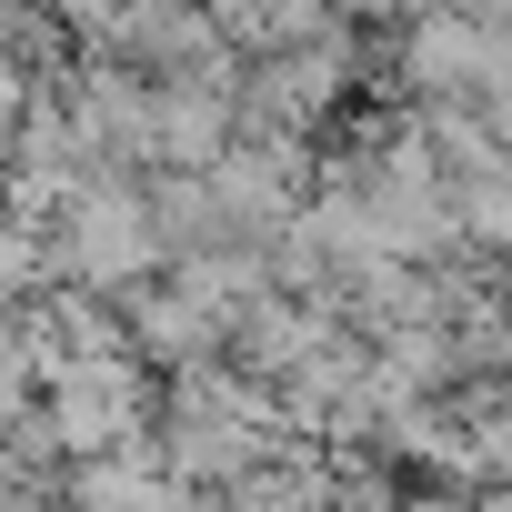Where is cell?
Here are the masks:
<instances>
[{
  "label": "cell",
  "instance_id": "obj_3",
  "mask_svg": "<svg viewBox=\"0 0 512 512\" xmlns=\"http://www.w3.org/2000/svg\"><path fill=\"white\" fill-rule=\"evenodd\" d=\"M482 71H492V41L462 11H432V21H402L392 31V81L412 91V111H472Z\"/></svg>",
  "mask_w": 512,
  "mask_h": 512
},
{
  "label": "cell",
  "instance_id": "obj_1",
  "mask_svg": "<svg viewBox=\"0 0 512 512\" xmlns=\"http://www.w3.org/2000/svg\"><path fill=\"white\" fill-rule=\"evenodd\" d=\"M41 251H51V292L131 302L141 282H161L151 201H141V181H111V171H91V181H81V191L41 221Z\"/></svg>",
  "mask_w": 512,
  "mask_h": 512
},
{
  "label": "cell",
  "instance_id": "obj_5",
  "mask_svg": "<svg viewBox=\"0 0 512 512\" xmlns=\"http://www.w3.org/2000/svg\"><path fill=\"white\" fill-rule=\"evenodd\" d=\"M452 221H462V251H492V262H512V171L452 191Z\"/></svg>",
  "mask_w": 512,
  "mask_h": 512
},
{
  "label": "cell",
  "instance_id": "obj_6",
  "mask_svg": "<svg viewBox=\"0 0 512 512\" xmlns=\"http://www.w3.org/2000/svg\"><path fill=\"white\" fill-rule=\"evenodd\" d=\"M41 412V372H31V352H21V332L0 322V442H11L21 422Z\"/></svg>",
  "mask_w": 512,
  "mask_h": 512
},
{
  "label": "cell",
  "instance_id": "obj_4",
  "mask_svg": "<svg viewBox=\"0 0 512 512\" xmlns=\"http://www.w3.org/2000/svg\"><path fill=\"white\" fill-rule=\"evenodd\" d=\"M342 342V322L322 312V302H292V292H262L241 322H231V342H221V362L241 372V382H262V392H282L292 372H312L322 352Z\"/></svg>",
  "mask_w": 512,
  "mask_h": 512
},
{
  "label": "cell",
  "instance_id": "obj_7",
  "mask_svg": "<svg viewBox=\"0 0 512 512\" xmlns=\"http://www.w3.org/2000/svg\"><path fill=\"white\" fill-rule=\"evenodd\" d=\"M181 512H231V502L221 492H181Z\"/></svg>",
  "mask_w": 512,
  "mask_h": 512
},
{
  "label": "cell",
  "instance_id": "obj_2",
  "mask_svg": "<svg viewBox=\"0 0 512 512\" xmlns=\"http://www.w3.org/2000/svg\"><path fill=\"white\" fill-rule=\"evenodd\" d=\"M41 422L61 442V462H111L151 432V372L121 352V362H71L41 382Z\"/></svg>",
  "mask_w": 512,
  "mask_h": 512
}]
</instances>
